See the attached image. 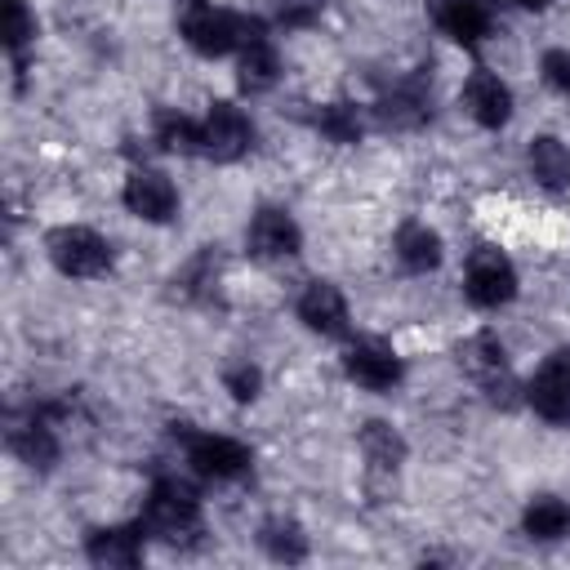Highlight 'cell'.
Here are the masks:
<instances>
[{
	"mask_svg": "<svg viewBox=\"0 0 570 570\" xmlns=\"http://www.w3.org/2000/svg\"><path fill=\"white\" fill-rule=\"evenodd\" d=\"M178 27H183V40H187L196 53H205V58L236 53L254 31H263L258 22H249V18L232 13V9H218V4H209V0H187Z\"/></svg>",
	"mask_w": 570,
	"mask_h": 570,
	"instance_id": "6da1fadb",
	"label": "cell"
},
{
	"mask_svg": "<svg viewBox=\"0 0 570 570\" xmlns=\"http://www.w3.org/2000/svg\"><path fill=\"white\" fill-rule=\"evenodd\" d=\"M147 530L160 534V539H187L200 530V499L187 481L178 476H160L151 490H147Z\"/></svg>",
	"mask_w": 570,
	"mask_h": 570,
	"instance_id": "7a4b0ae2",
	"label": "cell"
},
{
	"mask_svg": "<svg viewBox=\"0 0 570 570\" xmlns=\"http://www.w3.org/2000/svg\"><path fill=\"white\" fill-rule=\"evenodd\" d=\"M49 258L62 276H76V281H94L111 267V245L94 232V227H58L49 236Z\"/></svg>",
	"mask_w": 570,
	"mask_h": 570,
	"instance_id": "3957f363",
	"label": "cell"
},
{
	"mask_svg": "<svg viewBox=\"0 0 570 570\" xmlns=\"http://www.w3.org/2000/svg\"><path fill=\"white\" fill-rule=\"evenodd\" d=\"M459 365L485 387L490 401H508L517 392L512 370H508V352H503V343L490 330H481V334H472V338L459 343Z\"/></svg>",
	"mask_w": 570,
	"mask_h": 570,
	"instance_id": "277c9868",
	"label": "cell"
},
{
	"mask_svg": "<svg viewBox=\"0 0 570 570\" xmlns=\"http://www.w3.org/2000/svg\"><path fill=\"white\" fill-rule=\"evenodd\" d=\"M254 147V125L240 107L232 102H214L200 116V151L214 160H240Z\"/></svg>",
	"mask_w": 570,
	"mask_h": 570,
	"instance_id": "5b68a950",
	"label": "cell"
},
{
	"mask_svg": "<svg viewBox=\"0 0 570 570\" xmlns=\"http://www.w3.org/2000/svg\"><path fill=\"white\" fill-rule=\"evenodd\" d=\"M463 289L476 307H503L517 294V272L499 249H476L463 272Z\"/></svg>",
	"mask_w": 570,
	"mask_h": 570,
	"instance_id": "8992f818",
	"label": "cell"
},
{
	"mask_svg": "<svg viewBox=\"0 0 570 570\" xmlns=\"http://www.w3.org/2000/svg\"><path fill=\"white\" fill-rule=\"evenodd\" d=\"M125 209L142 223H169L178 214V187L160 174V169H134L125 178V191H120Z\"/></svg>",
	"mask_w": 570,
	"mask_h": 570,
	"instance_id": "52a82bcc",
	"label": "cell"
},
{
	"mask_svg": "<svg viewBox=\"0 0 570 570\" xmlns=\"http://www.w3.org/2000/svg\"><path fill=\"white\" fill-rule=\"evenodd\" d=\"M343 370L352 383H361L370 392H392L401 383V356L379 338H356L343 352Z\"/></svg>",
	"mask_w": 570,
	"mask_h": 570,
	"instance_id": "ba28073f",
	"label": "cell"
},
{
	"mask_svg": "<svg viewBox=\"0 0 570 570\" xmlns=\"http://www.w3.org/2000/svg\"><path fill=\"white\" fill-rule=\"evenodd\" d=\"M187 463L200 472V476H214V481H236L249 472V450L236 441V436H214V432H196L187 441Z\"/></svg>",
	"mask_w": 570,
	"mask_h": 570,
	"instance_id": "9c48e42d",
	"label": "cell"
},
{
	"mask_svg": "<svg viewBox=\"0 0 570 570\" xmlns=\"http://www.w3.org/2000/svg\"><path fill=\"white\" fill-rule=\"evenodd\" d=\"M294 312H298V321H303L312 334H321V338L347 334V298H343V289L330 285V281H307L303 294H298V303H294Z\"/></svg>",
	"mask_w": 570,
	"mask_h": 570,
	"instance_id": "30bf717a",
	"label": "cell"
},
{
	"mask_svg": "<svg viewBox=\"0 0 570 570\" xmlns=\"http://www.w3.org/2000/svg\"><path fill=\"white\" fill-rule=\"evenodd\" d=\"M525 401L534 405L539 419L548 423H570V361L552 356L525 387Z\"/></svg>",
	"mask_w": 570,
	"mask_h": 570,
	"instance_id": "8fae6325",
	"label": "cell"
},
{
	"mask_svg": "<svg viewBox=\"0 0 570 570\" xmlns=\"http://www.w3.org/2000/svg\"><path fill=\"white\" fill-rule=\"evenodd\" d=\"M463 107L476 125L485 129H499L512 120V89L494 76V71H472L468 85H463Z\"/></svg>",
	"mask_w": 570,
	"mask_h": 570,
	"instance_id": "7c38bea8",
	"label": "cell"
},
{
	"mask_svg": "<svg viewBox=\"0 0 570 570\" xmlns=\"http://www.w3.org/2000/svg\"><path fill=\"white\" fill-rule=\"evenodd\" d=\"M245 245L258 258H289V254H298L303 232H298V223L285 209H258L249 232H245Z\"/></svg>",
	"mask_w": 570,
	"mask_h": 570,
	"instance_id": "4fadbf2b",
	"label": "cell"
},
{
	"mask_svg": "<svg viewBox=\"0 0 570 570\" xmlns=\"http://www.w3.org/2000/svg\"><path fill=\"white\" fill-rule=\"evenodd\" d=\"M436 27L454 45L472 49V45H481L494 31V13H490L485 0H436Z\"/></svg>",
	"mask_w": 570,
	"mask_h": 570,
	"instance_id": "5bb4252c",
	"label": "cell"
},
{
	"mask_svg": "<svg viewBox=\"0 0 570 570\" xmlns=\"http://www.w3.org/2000/svg\"><path fill=\"white\" fill-rule=\"evenodd\" d=\"M428 107H432V89L423 76H410V80H396L383 98H379V116L383 125H396V129H414L428 120Z\"/></svg>",
	"mask_w": 570,
	"mask_h": 570,
	"instance_id": "9a60e30c",
	"label": "cell"
},
{
	"mask_svg": "<svg viewBox=\"0 0 570 570\" xmlns=\"http://www.w3.org/2000/svg\"><path fill=\"white\" fill-rule=\"evenodd\" d=\"M236 76H240V89H249V94H263V89L276 85V76H281V53H276V45H272L263 31H254V36L236 49Z\"/></svg>",
	"mask_w": 570,
	"mask_h": 570,
	"instance_id": "2e32d148",
	"label": "cell"
},
{
	"mask_svg": "<svg viewBox=\"0 0 570 570\" xmlns=\"http://www.w3.org/2000/svg\"><path fill=\"white\" fill-rule=\"evenodd\" d=\"M361 459L370 468V476H396L401 459H405V441L396 436L392 423H365L361 428Z\"/></svg>",
	"mask_w": 570,
	"mask_h": 570,
	"instance_id": "e0dca14e",
	"label": "cell"
},
{
	"mask_svg": "<svg viewBox=\"0 0 570 570\" xmlns=\"http://www.w3.org/2000/svg\"><path fill=\"white\" fill-rule=\"evenodd\" d=\"M94 566H138L142 561V525H111L89 534Z\"/></svg>",
	"mask_w": 570,
	"mask_h": 570,
	"instance_id": "ac0fdd59",
	"label": "cell"
},
{
	"mask_svg": "<svg viewBox=\"0 0 570 570\" xmlns=\"http://www.w3.org/2000/svg\"><path fill=\"white\" fill-rule=\"evenodd\" d=\"M525 165H530L539 187H548V191L570 187V147H561L557 138H548V134L534 138L530 151H525Z\"/></svg>",
	"mask_w": 570,
	"mask_h": 570,
	"instance_id": "d6986e66",
	"label": "cell"
},
{
	"mask_svg": "<svg viewBox=\"0 0 570 570\" xmlns=\"http://www.w3.org/2000/svg\"><path fill=\"white\" fill-rule=\"evenodd\" d=\"M9 445H13V454H18L22 463H31V468H49V463L58 459V436H53L49 419H36V414H31L27 423H13Z\"/></svg>",
	"mask_w": 570,
	"mask_h": 570,
	"instance_id": "ffe728a7",
	"label": "cell"
},
{
	"mask_svg": "<svg viewBox=\"0 0 570 570\" xmlns=\"http://www.w3.org/2000/svg\"><path fill=\"white\" fill-rule=\"evenodd\" d=\"M521 525H525L530 539H539V543H557V539L570 534V503H561V499H552V494H539V499L525 503Z\"/></svg>",
	"mask_w": 570,
	"mask_h": 570,
	"instance_id": "44dd1931",
	"label": "cell"
},
{
	"mask_svg": "<svg viewBox=\"0 0 570 570\" xmlns=\"http://www.w3.org/2000/svg\"><path fill=\"white\" fill-rule=\"evenodd\" d=\"M396 258L410 267V272H432L441 263V236L428 227V223H405L396 232Z\"/></svg>",
	"mask_w": 570,
	"mask_h": 570,
	"instance_id": "7402d4cb",
	"label": "cell"
},
{
	"mask_svg": "<svg viewBox=\"0 0 570 570\" xmlns=\"http://www.w3.org/2000/svg\"><path fill=\"white\" fill-rule=\"evenodd\" d=\"M156 142L165 151H200V120L183 111H160L156 116Z\"/></svg>",
	"mask_w": 570,
	"mask_h": 570,
	"instance_id": "603a6c76",
	"label": "cell"
},
{
	"mask_svg": "<svg viewBox=\"0 0 570 570\" xmlns=\"http://www.w3.org/2000/svg\"><path fill=\"white\" fill-rule=\"evenodd\" d=\"M258 539H263V548H267L276 561H303V557H307V539H303V530H298L294 521H267Z\"/></svg>",
	"mask_w": 570,
	"mask_h": 570,
	"instance_id": "cb8c5ba5",
	"label": "cell"
},
{
	"mask_svg": "<svg viewBox=\"0 0 570 570\" xmlns=\"http://www.w3.org/2000/svg\"><path fill=\"white\" fill-rule=\"evenodd\" d=\"M316 125H321V134L334 138V142H356V138H361V116H356V107H347V102H330V107L316 116Z\"/></svg>",
	"mask_w": 570,
	"mask_h": 570,
	"instance_id": "d4e9b609",
	"label": "cell"
},
{
	"mask_svg": "<svg viewBox=\"0 0 570 570\" xmlns=\"http://www.w3.org/2000/svg\"><path fill=\"white\" fill-rule=\"evenodd\" d=\"M31 36H36V18L27 13V4L22 0H4V45L18 53Z\"/></svg>",
	"mask_w": 570,
	"mask_h": 570,
	"instance_id": "484cf974",
	"label": "cell"
},
{
	"mask_svg": "<svg viewBox=\"0 0 570 570\" xmlns=\"http://www.w3.org/2000/svg\"><path fill=\"white\" fill-rule=\"evenodd\" d=\"M543 80L557 94H570V49H548L543 53Z\"/></svg>",
	"mask_w": 570,
	"mask_h": 570,
	"instance_id": "4316f807",
	"label": "cell"
},
{
	"mask_svg": "<svg viewBox=\"0 0 570 570\" xmlns=\"http://www.w3.org/2000/svg\"><path fill=\"white\" fill-rule=\"evenodd\" d=\"M258 383H263V379H258L254 365H232V370H227V392H232L236 401H254V396H258Z\"/></svg>",
	"mask_w": 570,
	"mask_h": 570,
	"instance_id": "83f0119b",
	"label": "cell"
},
{
	"mask_svg": "<svg viewBox=\"0 0 570 570\" xmlns=\"http://www.w3.org/2000/svg\"><path fill=\"white\" fill-rule=\"evenodd\" d=\"M321 13V0H285L281 4V22L285 27H303V22H312Z\"/></svg>",
	"mask_w": 570,
	"mask_h": 570,
	"instance_id": "f1b7e54d",
	"label": "cell"
},
{
	"mask_svg": "<svg viewBox=\"0 0 570 570\" xmlns=\"http://www.w3.org/2000/svg\"><path fill=\"white\" fill-rule=\"evenodd\" d=\"M517 4H521V9H548L552 0H517Z\"/></svg>",
	"mask_w": 570,
	"mask_h": 570,
	"instance_id": "f546056e",
	"label": "cell"
}]
</instances>
